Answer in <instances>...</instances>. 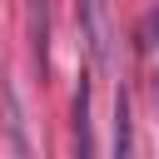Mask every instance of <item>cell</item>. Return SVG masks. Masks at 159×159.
Here are the masks:
<instances>
[{
	"label": "cell",
	"instance_id": "6da1fadb",
	"mask_svg": "<svg viewBox=\"0 0 159 159\" xmlns=\"http://www.w3.org/2000/svg\"><path fill=\"white\" fill-rule=\"evenodd\" d=\"M75 15H80V35H84V50H89L94 70H109V65H114V30H109V5H104V0H75Z\"/></svg>",
	"mask_w": 159,
	"mask_h": 159
},
{
	"label": "cell",
	"instance_id": "7a4b0ae2",
	"mask_svg": "<svg viewBox=\"0 0 159 159\" xmlns=\"http://www.w3.org/2000/svg\"><path fill=\"white\" fill-rule=\"evenodd\" d=\"M75 159H94V129H89V80L75 84Z\"/></svg>",
	"mask_w": 159,
	"mask_h": 159
},
{
	"label": "cell",
	"instance_id": "3957f363",
	"mask_svg": "<svg viewBox=\"0 0 159 159\" xmlns=\"http://www.w3.org/2000/svg\"><path fill=\"white\" fill-rule=\"evenodd\" d=\"M25 10H30V50H35V65L45 75L50 70V5L45 0H25Z\"/></svg>",
	"mask_w": 159,
	"mask_h": 159
},
{
	"label": "cell",
	"instance_id": "277c9868",
	"mask_svg": "<svg viewBox=\"0 0 159 159\" xmlns=\"http://www.w3.org/2000/svg\"><path fill=\"white\" fill-rule=\"evenodd\" d=\"M0 99H5V134H10L15 159H35V149H30V139H25V114H20L15 89H10V84H0Z\"/></svg>",
	"mask_w": 159,
	"mask_h": 159
},
{
	"label": "cell",
	"instance_id": "5b68a950",
	"mask_svg": "<svg viewBox=\"0 0 159 159\" xmlns=\"http://www.w3.org/2000/svg\"><path fill=\"white\" fill-rule=\"evenodd\" d=\"M129 144H134V129H129V99L124 89L114 94V159H129Z\"/></svg>",
	"mask_w": 159,
	"mask_h": 159
},
{
	"label": "cell",
	"instance_id": "8992f818",
	"mask_svg": "<svg viewBox=\"0 0 159 159\" xmlns=\"http://www.w3.org/2000/svg\"><path fill=\"white\" fill-rule=\"evenodd\" d=\"M144 40H149V45H159V10H149V15H144Z\"/></svg>",
	"mask_w": 159,
	"mask_h": 159
},
{
	"label": "cell",
	"instance_id": "52a82bcc",
	"mask_svg": "<svg viewBox=\"0 0 159 159\" xmlns=\"http://www.w3.org/2000/svg\"><path fill=\"white\" fill-rule=\"evenodd\" d=\"M154 89H159V80H154Z\"/></svg>",
	"mask_w": 159,
	"mask_h": 159
}]
</instances>
